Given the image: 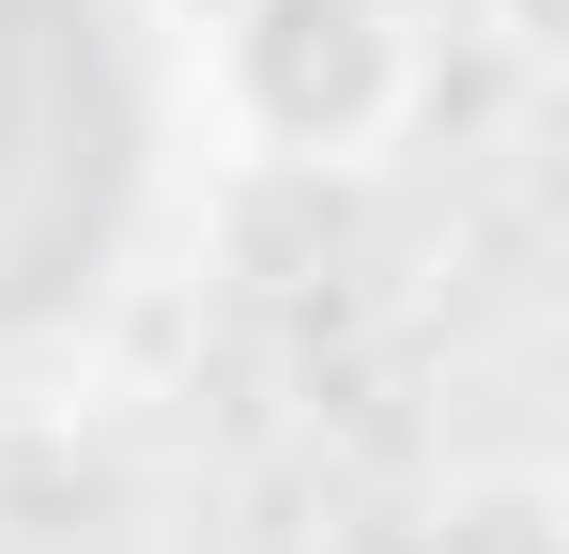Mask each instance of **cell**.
Instances as JSON below:
<instances>
[{
  "mask_svg": "<svg viewBox=\"0 0 569 554\" xmlns=\"http://www.w3.org/2000/svg\"><path fill=\"white\" fill-rule=\"evenodd\" d=\"M200 78H216V123L247 155H278V170H370L416 123V92H431V47H416L400 0H231L216 47H200Z\"/></svg>",
  "mask_w": 569,
  "mask_h": 554,
  "instance_id": "obj_1",
  "label": "cell"
},
{
  "mask_svg": "<svg viewBox=\"0 0 569 554\" xmlns=\"http://www.w3.org/2000/svg\"><path fill=\"white\" fill-rule=\"evenodd\" d=\"M431 554H555V477H462Z\"/></svg>",
  "mask_w": 569,
  "mask_h": 554,
  "instance_id": "obj_2",
  "label": "cell"
}]
</instances>
